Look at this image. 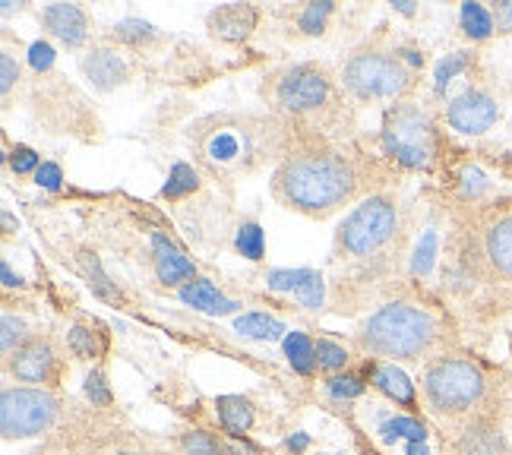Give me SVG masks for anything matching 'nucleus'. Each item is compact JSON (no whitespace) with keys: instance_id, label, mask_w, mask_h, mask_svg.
Segmentation results:
<instances>
[{"instance_id":"nucleus-46","label":"nucleus","mask_w":512,"mask_h":455,"mask_svg":"<svg viewBox=\"0 0 512 455\" xmlns=\"http://www.w3.org/2000/svg\"><path fill=\"white\" fill-rule=\"evenodd\" d=\"M23 10H26V7H16V13H23ZM0 13H4V19L13 13V4H10V0H7V4H0Z\"/></svg>"},{"instance_id":"nucleus-35","label":"nucleus","mask_w":512,"mask_h":455,"mask_svg":"<svg viewBox=\"0 0 512 455\" xmlns=\"http://www.w3.org/2000/svg\"><path fill=\"white\" fill-rule=\"evenodd\" d=\"M0 329H4V332H0V354H4V358H10V354L35 332V329L26 326V320H19V316H13V313H4Z\"/></svg>"},{"instance_id":"nucleus-33","label":"nucleus","mask_w":512,"mask_h":455,"mask_svg":"<svg viewBox=\"0 0 512 455\" xmlns=\"http://www.w3.org/2000/svg\"><path fill=\"white\" fill-rule=\"evenodd\" d=\"M234 247H238V253L247 256V260L260 263L263 256H266V241H263V228H260V222L244 219V225L238 228V241H234Z\"/></svg>"},{"instance_id":"nucleus-12","label":"nucleus","mask_w":512,"mask_h":455,"mask_svg":"<svg viewBox=\"0 0 512 455\" xmlns=\"http://www.w3.org/2000/svg\"><path fill=\"white\" fill-rule=\"evenodd\" d=\"M67 354V339H57L51 329H35L10 358H4V377L32 389L61 392L70 377Z\"/></svg>"},{"instance_id":"nucleus-13","label":"nucleus","mask_w":512,"mask_h":455,"mask_svg":"<svg viewBox=\"0 0 512 455\" xmlns=\"http://www.w3.org/2000/svg\"><path fill=\"white\" fill-rule=\"evenodd\" d=\"M503 111L506 105L494 83L484 73H475V79L446 102L443 124L462 136H484L503 121Z\"/></svg>"},{"instance_id":"nucleus-47","label":"nucleus","mask_w":512,"mask_h":455,"mask_svg":"<svg viewBox=\"0 0 512 455\" xmlns=\"http://www.w3.org/2000/svg\"><path fill=\"white\" fill-rule=\"evenodd\" d=\"M4 228H7V234H13V215L4 209Z\"/></svg>"},{"instance_id":"nucleus-31","label":"nucleus","mask_w":512,"mask_h":455,"mask_svg":"<svg viewBox=\"0 0 512 455\" xmlns=\"http://www.w3.org/2000/svg\"><path fill=\"white\" fill-rule=\"evenodd\" d=\"M383 440H408V443H424L427 430L418 421V414H402V418H392L380 427Z\"/></svg>"},{"instance_id":"nucleus-37","label":"nucleus","mask_w":512,"mask_h":455,"mask_svg":"<svg viewBox=\"0 0 512 455\" xmlns=\"http://www.w3.org/2000/svg\"><path fill=\"white\" fill-rule=\"evenodd\" d=\"M181 449L187 455H234L231 449H225L222 440H215L212 433H203V430H190V433H181Z\"/></svg>"},{"instance_id":"nucleus-15","label":"nucleus","mask_w":512,"mask_h":455,"mask_svg":"<svg viewBox=\"0 0 512 455\" xmlns=\"http://www.w3.org/2000/svg\"><path fill=\"white\" fill-rule=\"evenodd\" d=\"M263 10L253 4H222L206 13V32L225 48H241L260 29Z\"/></svg>"},{"instance_id":"nucleus-28","label":"nucleus","mask_w":512,"mask_h":455,"mask_svg":"<svg viewBox=\"0 0 512 455\" xmlns=\"http://www.w3.org/2000/svg\"><path fill=\"white\" fill-rule=\"evenodd\" d=\"M459 29H462L465 38H471V42H487V38L497 35L494 13H490V7H484V4H462Z\"/></svg>"},{"instance_id":"nucleus-3","label":"nucleus","mask_w":512,"mask_h":455,"mask_svg":"<svg viewBox=\"0 0 512 455\" xmlns=\"http://www.w3.org/2000/svg\"><path fill=\"white\" fill-rule=\"evenodd\" d=\"M351 345L370 361L430 364L459 348V323L433 291L402 282L354 329Z\"/></svg>"},{"instance_id":"nucleus-29","label":"nucleus","mask_w":512,"mask_h":455,"mask_svg":"<svg viewBox=\"0 0 512 455\" xmlns=\"http://www.w3.org/2000/svg\"><path fill=\"white\" fill-rule=\"evenodd\" d=\"M351 364V351L336 342V339H329V335H320L317 339V370L326 373V377H336V373H345Z\"/></svg>"},{"instance_id":"nucleus-30","label":"nucleus","mask_w":512,"mask_h":455,"mask_svg":"<svg viewBox=\"0 0 512 455\" xmlns=\"http://www.w3.org/2000/svg\"><path fill=\"white\" fill-rule=\"evenodd\" d=\"M196 190H200V171H196L193 165H187V162H177L171 168V174H168V184H165L162 196L171 203H177V200H184V196H190Z\"/></svg>"},{"instance_id":"nucleus-19","label":"nucleus","mask_w":512,"mask_h":455,"mask_svg":"<svg viewBox=\"0 0 512 455\" xmlns=\"http://www.w3.org/2000/svg\"><path fill=\"white\" fill-rule=\"evenodd\" d=\"M149 256H152V275H155V282H159L162 288L181 291L193 279H200V275H196V263L174 241H168V237H162V234L152 237V253Z\"/></svg>"},{"instance_id":"nucleus-20","label":"nucleus","mask_w":512,"mask_h":455,"mask_svg":"<svg viewBox=\"0 0 512 455\" xmlns=\"http://www.w3.org/2000/svg\"><path fill=\"white\" fill-rule=\"evenodd\" d=\"M105 42H111L114 48H121L133 57H143V54H155L162 45H168V35L162 29H155L152 23L140 16H127L121 23H114L105 35Z\"/></svg>"},{"instance_id":"nucleus-36","label":"nucleus","mask_w":512,"mask_h":455,"mask_svg":"<svg viewBox=\"0 0 512 455\" xmlns=\"http://www.w3.org/2000/svg\"><path fill=\"white\" fill-rule=\"evenodd\" d=\"M326 389L336 402H351V399H358V395H364L367 380L358 377V373L345 370V373H336V377H326Z\"/></svg>"},{"instance_id":"nucleus-39","label":"nucleus","mask_w":512,"mask_h":455,"mask_svg":"<svg viewBox=\"0 0 512 455\" xmlns=\"http://www.w3.org/2000/svg\"><path fill=\"white\" fill-rule=\"evenodd\" d=\"M35 184L45 187V190H61L64 184V171L57 162H42V168L35 171Z\"/></svg>"},{"instance_id":"nucleus-4","label":"nucleus","mask_w":512,"mask_h":455,"mask_svg":"<svg viewBox=\"0 0 512 455\" xmlns=\"http://www.w3.org/2000/svg\"><path fill=\"white\" fill-rule=\"evenodd\" d=\"M291 127L272 111H215L187 127L193 165L209 181L234 187L285 158Z\"/></svg>"},{"instance_id":"nucleus-24","label":"nucleus","mask_w":512,"mask_h":455,"mask_svg":"<svg viewBox=\"0 0 512 455\" xmlns=\"http://www.w3.org/2000/svg\"><path fill=\"white\" fill-rule=\"evenodd\" d=\"M215 408H219V421L231 437H244L256 421V408L247 395H222L215 399Z\"/></svg>"},{"instance_id":"nucleus-25","label":"nucleus","mask_w":512,"mask_h":455,"mask_svg":"<svg viewBox=\"0 0 512 455\" xmlns=\"http://www.w3.org/2000/svg\"><path fill=\"white\" fill-rule=\"evenodd\" d=\"M177 298H181L187 307L203 310V313H228V310H234V304L225 301V294L215 288L209 279H193L190 285H184L181 291H177Z\"/></svg>"},{"instance_id":"nucleus-1","label":"nucleus","mask_w":512,"mask_h":455,"mask_svg":"<svg viewBox=\"0 0 512 455\" xmlns=\"http://www.w3.org/2000/svg\"><path fill=\"white\" fill-rule=\"evenodd\" d=\"M411 225V206L392 190L367 196L345 215L329 253V269L336 272L329 282L332 313H361L402 285Z\"/></svg>"},{"instance_id":"nucleus-42","label":"nucleus","mask_w":512,"mask_h":455,"mask_svg":"<svg viewBox=\"0 0 512 455\" xmlns=\"http://www.w3.org/2000/svg\"><path fill=\"white\" fill-rule=\"evenodd\" d=\"M98 455H162V452H155V449H143V446H111V449L98 452Z\"/></svg>"},{"instance_id":"nucleus-44","label":"nucleus","mask_w":512,"mask_h":455,"mask_svg":"<svg viewBox=\"0 0 512 455\" xmlns=\"http://www.w3.org/2000/svg\"><path fill=\"white\" fill-rule=\"evenodd\" d=\"M500 168H503V174H509V177H512V149L500 158Z\"/></svg>"},{"instance_id":"nucleus-22","label":"nucleus","mask_w":512,"mask_h":455,"mask_svg":"<svg viewBox=\"0 0 512 455\" xmlns=\"http://www.w3.org/2000/svg\"><path fill=\"white\" fill-rule=\"evenodd\" d=\"M336 13H339V7L332 4V0H307V4L285 7L282 19L294 29L298 38H320V35H326Z\"/></svg>"},{"instance_id":"nucleus-17","label":"nucleus","mask_w":512,"mask_h":455,"mask_svg":"<svg viewBox=\"0 0 512 455\" xmlns=\"http://www.w3.org/2000/svg\"><path fill=\"white\" fill-rule=\"evenodd\" d=\"M364 373H367V386L377 389L386 402H392L396 408H405L408 414H421V395H418V386L411 383L408 373L399 367V364H386V361H370L364 364Z\"/></svg>"},{"instance_id":"nucleus-40","label":"nucleus","mask_w":512,"mask_h":455,"mask_svg":"<svg viewBox=\"0 0 512 455\" xmlns=\"http://www.w3.org/2000/svg\"><path fill=\"white\" fill-rule=\"evenodd\" d=\"M490 13H494L497 35H512V0H497V4H490Z\"/></svg>"},{"instance_id":"nucleus-10","label":"nucleus","mask_w":512,"mask_h":455,"mask_svg":"<svg viewBox=\"0 0 512 455\" xmlns=\"http://www.w3.org/2000/svg\"><path fill=\"white\" fill-rule=\"evenodd\" d=\"M380 155L392 168L405 171H433L443 152V130L430 105L421 98L392 102L380 127Z\"/></svg>"},{"instance_id":"nucleus-26","label":"nucleus","mask_w":512,"mask_h":455,"mask_svg":"<svg viewBox=\"0 0 512 455\" xmlns=\"http://www.w3.org/2000/svg\"><path fill=\"white\" fill-rule=\"evenodd\" d=\"M471 76L478 73V54L475 51H456V54H446V61H440L437 73H433V95L443 98L446 89L456 83L459 76Z\"/></svg>"},{"instance_id":"nucleus-34","label":"nucleus","mask_w":512,"mask_h":455,"mask_svg":"<svg viewBox=\"0 0 512 455\" xmlns=\"http://www.w3.org/2000/svg\"><path fill=\"white\" fill-rule=\"evenodd\" d=\"M83 392H86V399L92 402V408H114V392H111L105 367H92L86 373Z\"/></svg>"},{"instance_id":"nucleus-41","label":"nucleus","mask_w":512,"mask_h":455,"mask_svg":"<svg viewBox=\"0 0 512 455\" xmlns=\"http://www.w3.org/2000/svg\"><path fill=\"white\" fill-rule=\"evenodd\" d=\"M399 57L402 61L415 70V73H421L424 67H427V54H424V48H418L415 42H399Z\"/></svg>"},{"instance_id":"nucleus-23","label":"nucleus","mask_w":512,"mask_h":455,"mask_svg":"<svg viewBox=\"0 0 512 455\" xmlns=\"http://www.w3.org/2000/svg\"><path fill=\"white\" fill-rule=\"evenodd\" d=\"M26 92V79H23V64L13 51V35L4 29V45H0V108L10 111Z\"/></svg>"},{"instance_id":"nucleus-45","label":"nucleus","mask_w":512,"mask_h":455,"mask_svg":"<svg viewBox=\"0 0 512 455\" xmlns=\"http://www.w3.org/2000/svg\"><path fill=\"white\" fill-rule=\"evenodd\" d=\"M408 455H430L424 443H408Z\"/></svg>"},{"instance_id":"nucleus-27","label":"nucleus","mask_w":512,"mask_h":455,"mask_svg":"<svg viewBox=\"0 0 512 455\" xmlns=\"http://www.w3.org/2000/svg\"><path fill=\"white\" fill-rule=\"evenodd\" d=\"M285 358L294 373L310 377L317 370V339H310L304 332H288L285 335Z\"/></svg>"},{"instance_id":"nucleus-9","label":"nucleus","mask_w":512,"mask_h":455,"mask_svg":"<svg viewBox=\"0 0 512 455\" xmlns=\"http://www.w3.org/2000/svg\"><path fill=\"white\" fill-rule=\"evenodd\" d=\"M339 79L358 108L405 102V98H415L421 86V73H415L399 57V42L392 38L386 23L342 57Z\"/></svg>"},{"instance_id":"nucleus-38","label":"nucleus","mask_w":512,"mask_h":455,"mask_svg":"<svg viewBox=\"0 0 512 455\" xmlns=\"http://www.w3.org/2000/svg\"><path fill=\"white\" fill-rule=\"evenodd\" d=\"M7 165L16 177H26V174H35L38 168H42V162H38V152L32 146H23L16 143L10 152H7Z\"/></svg>"},{"instance_id":"nucleus-21","label":"nucleus","mask_w":512,"mask_h":455,"mask_svg":"<svg viewBox=\"0 0 512 455\" xmlns=\"http://www.w3.org/2000/svg\"><path fill=\"white\" fill-rule=\"evenodd\" d=\"M108 348H111V332L98 320H92V316H80L67 332V351L76 361H89V364L105 361Z\"/></svg>"},{"instance_id":"nucleus-14","label":"nucleus","mask_w":512,"mask_h":455,"mask_svg":"<svg viewBox=\"0 0 512 455\" xmlns=\"http://www.w3.org/2000/svg\"><path fill=\"white\" fill-rule=\"evenodd\" d=\"M80 73L95 92L108 95V92H117V89H124L127 83H133L136 64H133V57L127 51L114 48L111 42H105V38H98V42H92L83 51Z\"/></svg>"},{"instance_id":"nucleus-18","label":"nucleus","mask_w":512,"mask_h":455,"mask_svg":"<svg viewBox=\"0 0 512 455\" xmlns=\"http://www.w3.org/2000/svg\"><path fill=\"white\" fill-rule=\"evenodd\" d=\"M443 449L449 455H512L500 421H481V424L449 430Z\"/></svg>"},{"instance_id":"nucleus-6","label":"nucleus","mask_w":512,"mask_h":455,"mask_svg":"<svg viewBox=\"0 0 512 455\" xmlns=\"http://www.w3.org/2000/svg\"><path fill=\"white\" fill-rule=\"evenodd\" d=\"M500 370L484 364L462 348L446 351L421 370V402L424 411L446 433L481 421H500L506 411V395Z\"/></svg>"},{"instance_id":"nucleus-32","label":"nucleus","mask_w":512,"mask_h":455,"mask_svg":"<svg viewBox=\"0 0 512 455\" xmlns=\"http://www.w3.org/2000/svg\"><path fill=\"white\" fill-rule=\"evenodd\" d=\"M238 332L241 335H250V339H263V342H269V339H279V335L285 332L282 329V323L279 320H269L266 313H247V316H238Z\"/></svg>"},{"instance_id":"nucleus-5","label":"nucleus","mask_w":512,"mask_h":455,"mask_svg":"<svg viewBox=\"0 0 512 455\" xmlns=\"http://www.w3.org/2000/svg\"><path fill=\"white\" fill-rule=\"evenodd\" d=\"M260 98L266 111L294 130L326 136L332 143H354L358 105L348 98L336 67L323 61L282 64L263 76Z\"/></svg>"},{"instance_id":"nucleus-2","label":"nucleus","mask_w":512,"mask_h":455,"mask_svg":"<svg viewBox=\"0 0 512 455\" xmlns=\"http://www.w3.org/2000/svg\"><path fill=\"white\" fill-rule=\"evenodd\" d=\"M396 177L399 168L383 155L291 127L288 152L269 174V193L282 209L310 222H326L367 196L389 190Z\"/></svg>"},{"instance_id":"nucleus-7","label":"nucleus","mask_w":512,"mask_h":455,"mask_svg":"<svg viewBox=\"0 0 512 455\" xmlns=\"http://www.w3.org/2000/svg\"><path fill=\"white\" fill-rule=\"evenodd\" d=\"M446 256L462 282L512 291V196L465 200L452 209Z\"/></svg>"},{"instance_id":"nucleus-16","label":"nucleus","mask_w":512,"mask_h":455,"mask_svg":"<svg viewBox=\"0 0 512 455\" xmlns=\"http://www.w3.org/2000/svg\"><path fill=\"white\" fill-rule=\"evenodd\" d=\"M42 32L67 51H80L92 38V13L80 4H51L38 13Z\"/></svg>"},{"instance_id":"nucleus-8","label":"nucleus","mask_w":512,"mask_h":455,"mask_svg":"<svg viewBox=\"0 0 512 455\" xmlns=\"http://www.w3.org/2000/svg\"><path fill=\"white\" fill-rule=\"evenodd\" d=\"M26 61L32 70V79H26V105L35 127H42L51 136H73V140L92 146L102 143V117H98L92 98L57 70V54L48 38L29 45Z\"/></svg>"},{"instance_id":"nucleus-11","label":"nucleus","mask_w":512,"mask_h":455,"mask_svg":"<svg viewBox=\"0 0 512 455\" xmlns=\"http://www.w3.org/2000/svg\"><path fill=\"white\" fill-rule=\"evenodd\" d=\"M67 411L70 402L64 392L4 386V392H0V433H4L7 443L42 437L67 418Z\"/></svg>"},{"instance_id":"nucleus-43","label":"nucleus","mask_w":512,"mask_h":455,"mask_svg":"<svg viewBox=\"0 0 512 455\" xmlns=\"http://www.w3.org/2000/svg\"><path fill=\"white\" fill-rule=\"evenodd\" d=\"M392 10H399L405 16H415V4H411V0H399V4H392Z\"/></svg>"}]
</instances>
